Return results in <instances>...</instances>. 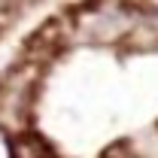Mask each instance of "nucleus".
I'll return each instance as SVG.
<instances>
[{
    "label": "nucleus",
    "mask_w": 158,
    "mask_h": 158,
    "mask_svg": "<svg viewBox=\"0 0 158 158\" xmlns=\"http://www.w3.org/2000/svg\"><path fill=\"white\" fill-rule=\"evenodd\" d=\"M100 158H137V155L131 152V146H128V143H116V146H110Z\"/></svg>",
    "instance_id": "20e7f679"
},
{
    "label": "nucleus",
    "mask_w": 158,
    "mask_h": 158,
    "mask_svg": "<svg viewBox=\"0 0 158 158\" xmlns=\"http://www.w3.org/2000/svg\"><path fill=\"white\" fill-rule=\"evenodd\" d=\"M79 27H85V34L98 43H113L134 31V15L118 0H88L79 9Z\"/></svg>",
    "instance_id": "f03ea898"
},
{
    "label": "nucleus",
    "mask_w": 158,
    "mask_h": 158,
    "mask_svg": "<svg viewBox=\"0 0 158 158\" xmlns=\"http://www.w3.org/2000/svg\"><path fill=\"white\" fill-rule=\"evenodd\" d=\"M9 158H58V152L37 134H27V137H15L9 146Z\"/></svg>",
    "instance_id": "7ed1b4c3"
},
{
    "label": "nucleus",
    "mask_w": 158,
    "mask_h": 158,
    "mask_svg": "<svg viewBox=\"0 0 158 158\" xmlns=\"http://www.w3.org/2000/svg\"><path fill=\"white\" fill-rule=\"evenodd\" d=\"M40 70L43 64L24 61L0 79V128L3 131L27 128L31 113H34V98L40 88Z\"/></svg>",
    "instance_id": "f257e3e1"
}]
</instances>
